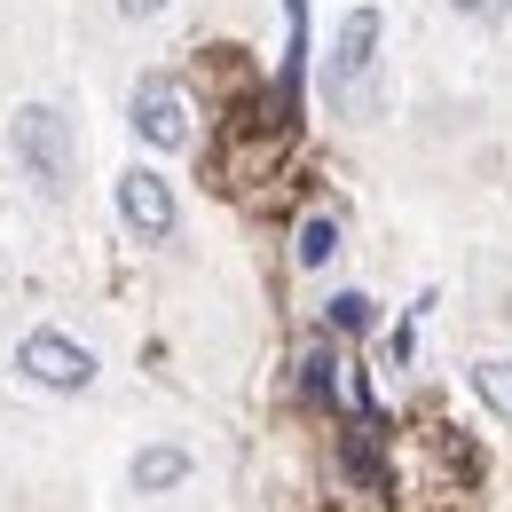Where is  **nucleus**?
<instances>
[{"mask_svg": "<svg viewBox=\"0 0 512 512\" xmlns=\"http://www.w3.org/2000/svg\"><path fill=\"white\" fill-rule=\"evenodd\" d=\"M8 142H16V166L40 182V197L71 190V119L56 103H24V111L8 119Z\"/></svg>", "mask_w": 512, "mask_h": 512, "instance_id": "nucleus-1", "label": "nucleus"}, {"mask_svg": "<svg viewBox=\"0 0 512 512\" xmlns=\"http://www.w3.org/2000/svg\"><path fill=\"white\" fill-rule=\"evenodd\" d=\"M16 371L32 386H48V394H87V386H95V355H87L79 339H64V331H32V339L16 347Z\"/></svg>", "mask_w": 512, "mask_h": 512, "instance_id": "nucleus-2", "label": "nucleus"}, {"mask_svg": "<svg viewBox=\"0 0 512 512\" xmlns=\"http://www.w3.org/2000/svg\"><path fill=\"white\" fill-rule=\"evenodd\" d=\"M134 134H142L150 150H182V142H190V95H182V79L150 71V79L134 87Z\"/></svg>", "mask_w": 512, "mask_h": 512, "instance_id": "nucleus-3", "label": "nucleus"}, {"mask_svg": "<svg viewBox=\"0 0 512 512\" xmlns=\"http://www.w3.org/2000/svg\"><path fill=\"white\" fill-rule=\"evenodd\" d=\"M119 213H127V229L142 245H166V237H174V190H166L150 166H127V174H119Z\"/></svg>", "mask_w": 512, "mask_h": 512, "instance_id": "nucleus-4", "label": "nucleus"}, {"mask_svg": "<svg viewBox=\"0 0 512 512\" xmlns=\"http://www.w3.org/2000/svg\"><path fill=\"white\" fill-rule=\"evenodd\" d=\"M371 56H379V8H347L339 40H331V87H363L371 79Z\"/></svg>", "mask_w": 512, "mask_h": 512, "instance_id": "nucleus-5", "label": "nucleus"}, {"mask_svg": "<svg viewBox=\"0 0 512 512\" xmlns=\"http://www.w3.org/2000/svg\"><path fill=\"white\" fill-rule=\"evenodd\" d=\"M300 71H308V0H284V71H276V111L300 127Z\"/></svg>", "mask_w": 512, "mask_h": 512, "instance_id": "nucleus-6", "label": "nucleus"}, {"mask_svg": "<svg viewBox=\"0 0 512 512\" xmlns=\"http://www.w3.org/2000/svg\"><path fill=\"white\" fill-rule=\"evenodd\" d=\"M182 481H190V449H142V457H134V489H142V497H158V489H182Z\"/></svg>", "mask_w": 512, "mask_h": 512, "instance_id": "nucleus-7", "label": "nucleus"}, {"mask_svg": "<svg viewBox=\"0 0 512 512\" xmlns=\"http://www.w3.org/2000/svg\"><path fill=\"white\" fill-rule=\"evenodd\" d=\"M331 253H339V221H331V213H308L300 237H292V260H300V268H323Z\"/></svg>", "mask_w": 512, "mask_h": 512, "instance_id": "nucleus-8", "label": "nucleus"}, {"mask_svg": "<svg viewBox=\"0 0 512 512\" xmlns=\"http://www.w3.org/2000/svg\"><path fill=\"white\" fill-rule=\"evenodd\" d=\"M473 394L512 426V363H473Z\"/></svg>", "mask_w": 512, "mask_h": 512, "instance_id": "nucleus-9", "label": "nucleus"}, {"mask_svg": "<svg viewBox=\"0 0 512 512\" xmlns=\"http://www.w3.org/2000/svg\"><path fill=\"white\" fill-rule=\"evenodd\" d=\"M323 323L347 331V339H363V331H371V300H363V292H339V300H323Z\"/></svg>", "mask_w": 512, "mask_h": 512, "instance_id": "nucleus-10", "label": "nucleus"}, {"mask_svg": "<svg viewBox=\"0 0 512 512\" xmlns=\"http://www.w3.org/2000/svg\"><path fill=\"white\" fill-rule=\"evenodd\" d=\"M331 371H339V363H331V355H323V347H316V355L300 363V386H308V394H316V402H323V394H331Z\"/></svg>", "mask_w": 512, "mask_h": 512, "instance_id": "nucleus-11", "label": "nucleus"}, {"mask_svg": "<svg viewBox=\"0 0 512 512\" xmlns=\"http://www.w3.org/2000/svg\"><path fill=\"white\" fill-rule=\"evenodd\" d=\"M386 355H394V363L410 371V355H418V316H410V323H394V339H386Z\"/></svg>", "mask_w": 512, "mask_h": 512, "instance_id": "nucleus-12", "label": "nucleus"}, {"mask_svg": "<svg viewBox=\"0 0 512 512\" xmlns=\"http://www.w3.org/2000/svg\"><path fill=\"white\" fill-rule=\"evenodd\" d=\"M457 16H481V24H497V16H512V0H457Z\"/></svg>", "mask_w": 512, "mask_h": 512, "instance_id": "nucleus-13", "label": "nucleus"}, {"mask_svg": "<svg viewBox=\"0 0 512 512\" xmlns=\"http://www.w3.org/2000/svg\"><path fill=\"white\" fill-rule=\"evenodd\" d=\"M158 8H174V0H119V16H134V24H142V16H158Z\"/></svg>", "mask_w": 512, "mask_h": 512, "instance_id": "nucleus-14", "label": "nucleus"}]
</instances>
